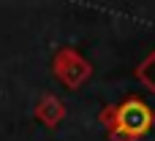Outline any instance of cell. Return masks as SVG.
I'll return each mask as SVG.
<instances>
[{"label":"cell","instance_id":"obj_1","mask_svg":"<svg viewBox=\"0 0 155 141\" xmlns=\"http://www.w3.org/2000/svg\"><path fill=\"white\" fill-rule=\"evenodd\" d=\"M150 122H153V114H150V109H147L144 103H139V101H128V103L117 111V125H120V130H125V133L139 136V133H144V130L150 128Z\"/></svg>","mask_w":155,"mask_h":141}]
</instances>
